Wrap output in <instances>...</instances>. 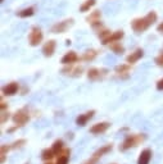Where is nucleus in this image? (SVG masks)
Here are the masks:
<instances>
[{
  "label": "nucleus",
  "mask_w": 163,
  "mask_h": 164,
  "mask_svg": "<svg viewBox=\"0 0 163 164\" xmlns=\"http://www.w3.org/2000/svg\"><path fill=\"white\" fill-rule=\"evenodd\" d=\"M157 21V13L156 12H149L147 16L143 18H136L131 22V27L136 33H143L144 31L150 27V26Z\"/></svg>",
  "instance_id": "1"
},
{
  "label": "nucleus",
  "mask_w": 163,
  "mask_h": 164,
  "mask_svg": "<svg viewBox=\"0 0 163 164\" xmlns=\"http://www.w3.org/2000/svg\"><path fill=\"white\" fill-rule=\"evenodd\" d=\"M144 140H145V135H128V136H126V139L123 140L122 144L119 145V150H121V151H126V150L139 145L140 142H143Z\"/></svg>",
  "instance_id": "2"
},
{
  "label": "nucleus",
  "mask_w": 163,
  "mask_h": 164,
  "mask_svg": "<svg viewBox=\"0 0 163 164\" xmlns=\"http://www.w3.org/2000/svg\"><path fill=\"white\" fill-rule=\"evenodd\" d=\"M12 119H13V122H14L16 126H18V127L24 126V124L30 120V114H28L27 108H22L21 110H18L14 115H13Z\"/></svg>",
  "instance_id": "3"
},
{
  "label": "nucleus",
  "mask_w": 163,
  "mask_h": 164,
  "mask_svg": "<svg viewBox=\"0 0 163 164\" xmlns=\"http://www.w3.org/2000/svg\"><path fill=\"white\" fill-rule=\"evenodd\" d=\"M42 38H44V35H42V31L39 27H32L31 32L28 35V42L31 46H37L39 44H41Z\"/></svg>",
  "instance_id": "4"
},
{
  "label": "nucleus",
  "mask_w": 163,
  "mask_h": 164,
  "mask_svg": "<svg viewBox=\"0 0 163 164\" xmlns=\"http://www.w3.org/2000/svg\"><path fill=\"white\" fill-rule=\"evenodd\" d=\"M72 24H73V19H72V18L62 21V22L55 23L53 27H51V32H53V33H63V32H66Z\"/></svg>",
  "instance_id": "5"
},
{
  "label": "nucleus",
  "mask_w": 163,
  "mask_h": 164,
  "mask_svg": "<svg viewBox=\"0 0 163 164\" xmlns=\"http://www.w3.org/2000/svg\"><path fill=\"white\" fill-rule=\"evenodd\" d=\"M107 73H108L107 69L91 68V69H89V72H87V78L90 81H98V80H102L104 76H107Z\"/></svg>",
  "instance_id": "6"
},
{
  "label": "nucleus",
  "mask_w": 163,
  "mask_h": 164,
  "mask_svg": "<svg viewBox=\"0 0 163 164\" xmlns=\"http://www.w3.org/2000/svg\"><path fill=\"white\" fill-rule=\"evenodd\" d=\"M109 127H110V123H108V122L96 123L90 128V133H93V135H100V133H104Z\"/></svg>",
  "instance_id": "7"
},
{
  "label": "nucleus",
  "mask_w": 163,
  "mask_h": 164,
  "mask_svg": "<svg viewBox=\"0 0 163 164\" xmlns=\"http://www.w3.org/2000/svg\"><path fill=\"white\" fill-rule=\"evenodd\" d=\"M94 114H95V110H90V112H86V113H84V114H80L79 117L76 118V124L77 126H85L90 119H91L94 117Z\"/></svg>",
  "instance_id": "8"
},
{
  "label": "nucleus",
  "mask_w": 163,
  "mask_h": 164,
  "mask_svg": "<svg viewBox=\"0 0 163 164\" xmlns=\"http://www.w3.org/2000/svg\"><path fill=\"white\" fill-rule=\"evenodd\" d=\"M55 47H57V42H55V40L46 41L44 44V46H42V54H44L45 57H51V55L54 54V51H55Z\"/></svg>",
  "instance_id": "9"
},
{
  "label": "nucleus",
  "mask_w": 163,
  "mask_h": 164,
  "mask_svg": "<svg viewBox=\"0 0 163 164\" xmlns=\"http://www.w3.org/2000/svg\"><path fill=\"white\" fill-rule=\"evenodd\" d=\"M82 67H73V64H70V67H66L62 69L63 75H68V76H72V77H79L81 76L82 73Z\"/></svg>",
  "instance_id": "10"
},
{
  "label": "nucleus",
  "mask_w": 163,
  "mask_h": 164,
  "mask_svg": "<svg viewBox=\"0 0 163 164\" xmlns=\"http://www.w3.org/2000/svg\"><path fill=\"white\" fill-rule=\"evenodd\" d=\"M18 90H19V85L17 83V82H10V83H8L3 87V95H5V96H12V95L18 92Z\"/></svg>",
  "instance_id": "11"
},
{
  "label": "nucleus",
  "mask_w": 163,
  "mask_h": 164,
  "mask_svg": "<svg viewBox=\"0 0 163 164\" xmlns=\"http://www.w3.org/2000/svg\"><path fill=\"white\" fill-rule=\"evenodd\" d=\"M79 60V55L76 54V51H68V53L64 54V57L62 58V64L64 66H70V64H73Z\"/></svg>",
  "instance_id": "12"
},
{
  "label": "nucleus",
  "mask_w": 163,
  "mask_h": 164,
  "mask_svg": "<svg viewBox=\"0 0 163 164\" xmlns=\"http://www.w3.org/2000/svg\"><path fill=\"white\" fill-rule=\"evenodd\" d=\"M143 57H144V50L143 49H136L135 51H132V53L126 58V62L128 64H134V63H136L139 59H141Z\"/></svg>",
  "instance_id": "13"
},
{
  "label": "nucleus",
  "mask_w": 163,
  "mask_h": 164,
  "mask_svg": "<svg viewBox=\"0 0 163 164\" xmlns=\"http://www.w3.org/2000/svg\"><path fill=\"white\" fill-rule=\"evenodd\" d=\"M128 71H130V64H119L114 68V72L118 75L119 78H127Z\"/></svg>",
  "instance_id": "14"
},
{
  "label": "nucleus",
  "mask_w": 163,
  "mask_h": 164,
  "mask_svg": "<svg viewBox=\"0 0 163 164\" xmlns=\"http://www.w3.org/2000/svg\"><path fill=\"white\" fill-rule=\"evenodd\" d=\"M150 159H152V150L150 149H144L139 155L138 164H149Z\"/></svg>",
  "instance_id": "15"
},
{
  "label": "nucleus",
  "mask_w": 163,
  "mask_h": 164,
  "mask_svg": "<svg viewBox=\"0 0 163 164\" xmlns=\"http://www.w3.org/2000/svg\"><path fill=\"white\" fill-rule=\"evenodd\" d=\"M100 17H102L100 10H94V12L90 13V16L86 18V21L93 26V24H96V23L100 22Z\"/></svg>",
  "instance_id": "16"
},
{
  "label": "nucleus",
  "mask_w": 163,
  "mask_h": 164,
  "mask_svg": "<svg viewBox=\"0 0 163 164\" xmlns=\"http://www.w3.org/2000/svg\"><path fill=\"white\" fill-rule=\"evenodd\" d=\"M113 149V145L112 144H108V145H104V146H102V148L100 149H98L96 150V151L95 153H94L93 155H94V157H96V158H102L103 157V155H105V154H108L109 151H110V150H112Z\"/></svg>",
  "instance_id": "17"
},
{
  "label": "nucleus",
  "mask_w": 163,
  "mask_h": 164,
  "mask_svg": "<svg viewBox=\"0 0 163 164\" xmlns=\"http://www.w3.org/2000/svg\"><path fill=\"white\" fill-rule=\"evenodd\" d=\"M123 37V31H116V32H112L110 37L107 40L105 45H109L112 42H117V41H121V38Z\"/></svg>",
  "instance_id": "18"
},
{
  "label": "nucleus",
  "mask_w": 163,
  "mask_h": 164,
  "mask_svg": "<svg viewBox=\"0 0 163 164\" xmlns=\"http://www.w3.org/2000/svg\"><path fill=\"white\" fill-rule=\"evenodd\" d=\"M68 160H70V150L64 149L61 155H58L57 164H68Z\"/></svg>",
  "instance_id": "19"
},
{
  "label": "nucleus",
  "mask_w": 163,
  "mask_h": 164,
  "mask_svg": "<svg viewBox=\"0 0 163 164\" xmlns=\"http://www.w3.org/2000/svg\"><path fill=\"white\" fill-rule=\"evenodd\" d=\"M51 149H53V151H54L55 155H61V153L64 150V144H63V141H62V140L54 141V144H53V146H51Z\"/></svg>",
  "instance_id": "20"
},
{
  "label": "nucleus",
  "mask_w": 163,
  "mask_h": 164,
  "mask_svg": "<svg viewBox=\"0 0 163 164\" xmlns=\"http://www.w3.org/2000/svg\"><path fill=\"white\" fill-rule=\"evenodd\" d=\"M109 49L112 50L113 53H116V54H122L123 51H125V47H123V45H122L119 41L109 44Z\"/></svg>",
  "instance_id": "21"
},
{
  "label": "nucleus",
  "mask_w": 163,
  "mask_h": 164,
  "mask_svg": "<svg viewBox=\"0 0 163 164\" xmlns=\"http://www.w3.org/2000/svg\"><path fill=\"white\" fill-rule=\"evenodd\" d=\"M54 157H55V154L53 151V149H44L41 151V159L42 160H45V162L51 160Z\"/></svg>",
  "instance_id": "22"
},
{
  "label": "nucleus",
  "mask_w": 163,
  "mask_h": 164,
  "mask_svg": "<svg viewBox=\"0 0 163 164\" xmlns=\"http://www.w3.org/2000/svg\"><path fill=\"white\" fill-rule=\"evenodd\" d=\"M96 4V0H86V1H84V4L80 7V12H89L91 8Z\"/></svg>",
  "instance_id": "23"
},
{
  "label": "nucleus",
  "mask_w": 163,
  "mask_h": 164,
  "mask_svg": "<svg viewBox=\"0 0 163 164\" xmlns=\"http://www.w3.org/2000/svg\"><path fill=\"white\" fill-rule=\"evenodd\" d=\"M96 55H98L96 50H86L84 53V55H82V60H85V62H90V60L95 59Z\"/></svg>",
  "instance_id": "24"
},
{
  "label": "nucleus",
  "mask_w": 163,
  "mask_h": 164,
  "mask_svg": "<svg viewBox=\"0 0 163 164\" xmlns=\"http://www.w3.org/2000/svg\"><path fill=\"white\" fill-rule=\"evenodd\" d=\"M33 13H35V9H33L32 7H30V8H26V9L18 12L17 13V16L21 17V18H27V17L33 16Z\"/></svg>",
  "instance_id": "25"
},
{
  "label": "nucleus",
  "mask_w": 163,
  "mask_h": 164,
  "mask_svg": "<svg viewBox=\"0 0 163 164\" xmlns=\"http://www.w3.org/2000/svg\"><path fill=\"white\" fill-rule=\"evenodd\" d=\"M10 149H12L10 145H1V153H0V155H1V164L5 162L7 154H8V151H9Z\"/></svg>",
  "instance_id": "26"
},
{
  "label": "nucleus",
  "mask_w": 163,
  "mask_h": 164,
  "mask_svg": "<svg viewBox=\"0 0 163 164\" xmlns=\"http://www.w3.org/2000/svg\"><path fill=\"white\" fill-rule=\"evenodd\" d=\"M23 145H26V140L24 139H19V140L13 142V144L10 145V148L12 149H19V148H22Z\"/></svg>",
  "instance_id": "27"
},
{
  "label": "nucleus",
  "mask_w": 163,
  "mask_h": 164,
  "mask_svg": "<svg viewBox=\"0 0 163 164\" xmlns=\"http://www.w3.org/2000/svg\"><path fill=\"white\" fill-rule=\"evenodd\" d=\"M156 63H157V66L163 67V53H161V54L156 58Z\"/></svg>",
  "instance_id": "28"
},
{
  "label": "nucleus",
  "mask_w": 163,
  "mask_h": 164,
  "mask_svg": "<svg viewBox=\"0 0 163 164\" xmlns=\"http://www.w3.org/2000/svg\"><path fill=\"white\" fill-rule=\"evenodd\" d=\"M98 160H99V158H96V157H94V155H93V157L90 158L87 162H85L84 164H96V163H98Z\"/></svg>",
  "instance_id": "29"
},
{
  "label": "nucleus",
  "mask_w": 163,
  "mask_h": 164,
  "mask_svg": "<svg viewBox=\"0 0 163 164\" xmlns=\"http://www.w3.org/2000/svg\"><path fill=\"white\" fill-rule=\"evenodd\" d=\"M7 119H9V114L8 113H1V123H5L7 122Z\"/></svg>",
  "instance_id": "30"
},
{
  "label": "nucleus",
  "mask_w": 163,
  "mask_h": 164,
  "mask_svg": "<svg viewBox=\"0 0 163 164\" xmlns=\"http://www.w3.org/2000/svg\"><path fill=\"white\" fill-rule=\"evenodd\" d=\"M157 90H159V91H163V78L157 82Z\"/></svg>",
  "instance_id": "31"
},
{
  "label": "nucleus",
  "mask_w": 163,
  "mask_h": 164,
  "mask_svg": "<svg viewBox=\"0 0 163 164\" xmlns=\"http://www.w3.org/2000/svg\"><path fill=\"white\" fill-rule=\"evenodd\" d=\"M17 128H18V126H14V127H12V128H9V129H8L7 132H8V133H12V132H14Z\"/></svg>",
  "instance_id": "32"
},
{
  "label": "nucleus",
  "mask_w": 163,
  "mask_h": 164,
  "mask_svg": "<svg viewBox=\"0 0 163 164\" xmlns=\"http://www.w3.org/2000/svg\"><path fill=\"white\" fill-rule=\"evenodd\" d=\"M157 30H158V32H163V22H162L159 26H158V28H157Z\"/></svg>",
  "instance_id": "33"
},
{
  "label": "nucleus",
  "mask_w": 163,
  "mask_h": 164,
  "mask_svg": "<svg viewBox=\"0 0 163 164\" xmlns=\"http://www.w3.org/2000/svg\"><path fill=\"white\" fill-rule=\"evenodd\" d=\"M0 108H1V110H4L7 108V105H5V103L4 101H1V104H0Z\"/></svg>",
  "instance_id": "34"
},
{
  "label": "nucleus",
  "mask_w": 163,
  "mask_h": 164,
  "mask_svg": "<svg viewBox=\"0 0 163 164\" xmlns=\"http://www.w3.org/2000/svg\"><path fill=\"white\" fill-rule=\"evenodd\" d=\"M45 164H53V163H51V162H50V160H49V162H46V163H45Z\"/></svg>",
  "instance_id": "35"
},
{
  "label": "nucleus",
  "mask_w": 163,
  "mask_h": 164,
  "mask_svg": "<svg viewBox=\"0 0 163 164\" xmlns=\"http://www.w3.org/2000/svg\"><path fill=\"white\" fill-rule=\"evenodd\" d=\"M0 1H4V0H0Z\"/></svg>",
  "instance_id": "36"
},
{
  "label": "nucleus",
  "mask_w": 163,
  "mask_h": 164,
  "mask_svg": "<svg viewBox=\"0 0 163 164\" xmlns=\"http://www.w3.org/2000/svg\"><path fill=\"white\" fill-rule=\"evenodd\" d=\"M26 164H30V163H26Z\"/></svg>",
  "instance_id": "37"
}]
</instances>
